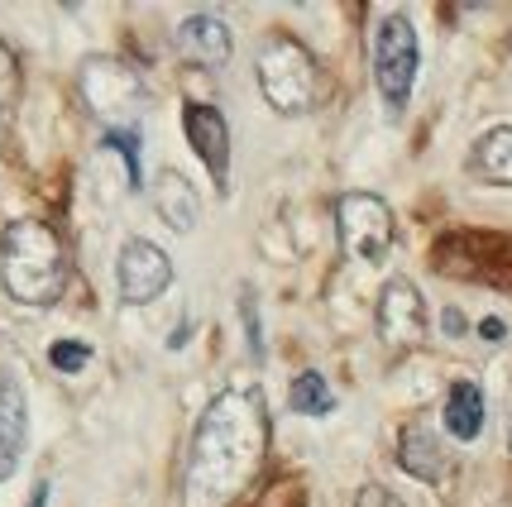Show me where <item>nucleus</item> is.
I'll return each instance as SVG.
<instances>
[{"label": "nucleus", "mask_w": 512, "mask_h": 507, "mask_svg": "<svg viewBox=\"0 0 512 507\" xmlns=\"http://www.w3.org/2000/svg\"><path fill=\"white\" fill-rule=\"evenodd\" d=\"M173 39H178V53L192 67H225L230 63V48H235L230 24H225L221 15H211V10L187 15V20L178 24V34H173Z\"/></svg>", "instance_id": "f8f14e48"}, {"label": "nucleus", "mask_w": 512, "mask_h": 507, "mask_svg": "<svg viewBox=\"0 0 512 507\" xmlns=\"http://www.w3.org/2000/svg\"><path fill=\"white\" fill-rule=\"evenodd\" d=\"M48 493H53V488H48V479H39V484H34V493H29V507H48Z\"/></svg>", "instance_id": "5701e85b"}, {"label": "nucleus", "mask_w": 512, "mask_h": 507, "mask_svg": "<svg viewBox=\"0 0 512 507\" xmlns=\"http://www.w3.org/2000/svg\"><path fill=\"white\" fill-rule=\"evenodd\" d=\"M115 287L125 307H149L173 287V259L154 240H125L115 259Z\"/></svg>", "instance_id": "6e6552de"}, {"label": "nucleus", "mask_w": 512, "mask_h": 507, "mask_svg": "<svg viewBox=\"0 0 512 507\" xmlns=\"http://www.w3.org/2000/svg\"><path fill=\"white\" fill-rule=\"evenodd\" d=\"M106 144L125 158V173H130V187H144V168H139V130H106Z\"/></svg>", "instance_id": "6ab92c4d"}, {"label": "nucleus", "mask_w": 512, "mask_h": 507, "mask_svg": "<svg viewBox=\"0 0 512 507\" xmlns=\"http://www.w3.org/2000/svg\"><path fill=\"white\" fill-rule=\"evenodd\" d=\"M469 177L489 187H512V125H493L469 149Z\"/></svg>", "instance_id": "4468645a"}, {"label": "nucleus", "mask_w": 512, "mask_h": 507, "mask_svg": "<svg viewBox=\"0 0 512 507\" xmlns=\"http://www.w3.org/2000/svg\"><path fill=\"white\" fill-rule=\"evenodd\" d=\"M484 417H489V407H484V388L479 383H450L446 393V431L455 441H479L484 436Z\"/></svg>", "instance_id": "2eb2a0df"}, {"label": "nucleus", "mask_w": 512, "mask_h": 507, "mask_svg": "<svg viewBox=\"0 0 512 507\" xmlns=\"http://www.w3.org/2000/svg\"><path fill=\"white\" fill-rule=\"evenodd\" d=\"M508 450H512V417H508Z\"/></svg>", "instance_id": "393cba45"}, {"label": "nucleus", "mask_w": 512, "mask_h": 507, "mask_svg": "<svg viewBox=\"0 0 512 507\" xmlns=\"http://www.w3.org/2000/svg\"><path fill=\"white\" fill-rule=\"evenodd\" d=\"M29 445V397H24L20 378L0 369V484L15 479Z\"/></svg>", "instance_id": "9b49d317"}, {"label": "nucleus", "mask_w": 512, "mask_h": 507, "mask_svg": "<svg viewBox=\"0 0 512 507\" xmlns=\"http://www.w3.org/2000/svg\"><path fill=\"white\" fill-rule=\"evenodd\" d=\"M417 67H422V44L417 29L402 10H383L374 24V87H379L388 115H402L417 87Z\"/></svg>", "instance_id": "39448f33"}, {"label": "nucleus", "mask_w": 512, "mask_h": 507, "mask_svg": "<svg viewBox=\"0 0 512 507\" xmlns=\"http://www.w3.org/2000/svg\"><path fill=\"white\" fill-rule=\"evenodd\" d=\"M503 331H508V326H503L498 316H489V321H479V335H484V340H493V345L503 340Z\"/></svg>", "instance_id": "4be33fe9"}, {"label": "nucleus", "mask_w": 512, "mask_h": 507, "mask_svg": "<svg viewBox=\"0 0 512 507\" xmlns=\"http://www.w3.org/2000/svg\"><path fill=\"white\" fill-rule=\"evenodd\" d=\"M374 326H379L383 350L393 354H412L426 340V302L422 287L412 283L407 273H393L379 287V307H374Z\"/></svg>", "instance_id": "0eeeda50"}, {"label": "nucleus", "mask_w": 512, "mask_h": 507, "mask_svg": "<svg viewBox=\"0 0 512 507\" xmlns=\"http://www.w3.org/2000/svg\"><path fill=\"white\" fill-rule=\"evenodd\" d=\"M268 441H273V421L254 383L216 393L197 417L187 445L182 507H230L240 493H249L254 479L264 474Z\"/></svg>", "instance_id": "f257e3e1"}, {"label": "nucleus", "mask_w": 512, "mask_h": 507, "mask_svg": "<svg viewBox=\"0 0 512 507\" xmlns=\"http://www.w3.org/2000/svg\"><path fill=\"white\" fill-rule=\"evenodd\" d=\"M240 321H245V345H249V359L264 364V321H259V297L254 287H240Z\"/></svg>", "instance_id": "f3484780"}, {"label": "nucleus", "mask_w": 512, "mask_h": 507, "mask_svg": "<svg viewBox=\"0 0 512 507\" xmlns=\"http://www.w3.org/2000/svg\"><path fill=\"white\" fill-rule=\"evenodd\" d=\"M398 469L417 484H441L450 469V450L431 421H407L398 431Z\"/></svg>", "instance_id": "9d476101"}, {"label": "nucleus", "mask_w": 512, "mask_h": 507, "mask_svg": "<svg viewBox=\"0 0 512 507\" xmlns=\"http://www.w3.org/2000/svg\"><path fill=\"white\" fill-rule=\"evenodd\" d=\"M355 507H407L398 498V493H393V488H383V484H364L355 493Z\"/></svg>", "instance_id": "412c9836"}, {"label": "nucleus", "mask_w": 512, "mask_h": 507, "mask_svg": "<svg viewBox=\"0 0 512 507\" xmlns=\"http://www.w3.org/2000/svg\"><path fill=\"white\" fill-rule=\"evenodd\" d=\"M446 331H450V335L465 331V316H460V311H446Z\"/></svg>", "instance_id": "b1692460"}, {"label": "nucleus", "mask_w": 512, "mask_h": 507, "mask_svg": "<svg viewBox=\"0 0 512 507\" xmlns=\"http://www.w3.org/2000/svg\"><path fill=\"white\" fill-rule=\"evenodd\" d=\"M20 87H24V72H20V53L0 39V115L10 111L20 101Z\"/></svg>", "instance_id": "a211bd4d"}, {"label": "nucleus", "mask_w": 512, "mask_h": 507, "mask_svg": "<svg viewBox=\"0 0 512 507\" xmlns=\"http://www.w3.org/2000/svg\"><path fill=\"white\" fill-rule=\"evenodd\" d=\"M0 283L20 307H53L67 287V249L44 221H10L0 230Z\"/></svg>", "instance_id": "f03ea898"}, {"label": "nucleus", "mask_w": 512, "mask_h": 507, "mask_svg": "<svg viewBox=\"0 0 512 507\" xmlns=\"http://www.w3.org/2000/svg\"><path fill=\"white\" fill-rule=\"evenodd\" d=\"M393 206L374 192H345L335 201V235H340V249L345 259L355 264H383L388 249H393Z\"/></svg>", "instance_id": "423d86ee"}, {"label": "nucleus", "mask_w": 512, "mask_h": 507, "mask_svg": "<svg viewBox=\"0 0 512 507\" xmlns=\"http://www.w3.org/2000/svg\"><path fill=\"white\" fill-rule=\"evenodd\" d=\"M154 211L163 216L168 230H178V235H192L201 221V197L197 187L178 173V168H163L154 182Z\"/></svg>", "instance_id": "ddd939ff"}, {"label": "nucleus", "mask_w": 512, "mask_h": 507, "mask_svg": "<svg viewBox=\"0 0 512 507\" xmlns=\"http://www.w3.org/2000/svg\"><path fill=\"white\" fill-rule=\"evenodd\" d=\"M77 91L87 101V115L101 120L106 130H139V120L149 111V82L125 58H111V53H96L82 63Z\"/></svg>", "instance_id": "20e7f679"}, {"label": "nucleus", "mask_w": 512, "mask_h": 507, "mask_svg": "<svg viewBox=\"0 0 512 507\" xmlns=\"http://www.w3.org/2000/svg\"><path fill=\"white\" fill-rule=\"evenodd\" d=\"M182 130H187V144L201 158V168L216 182V192L225 197L230 192V125H225V115L216 106H206V101H187L182 106Z\"/></svg>", "instance_id": "1a4fd4ad"}, {"label": "nucleus", "mask_w": 512, "mask_h": 507, "mask_svg": "<svg viewBox=\"0 0 512 507\" xmlns=\"http://www.w3.org/2000/svg\"><path fill=\"white\" fill-rule=\"evenodd\" d=\"M87 359H91L87 340H58V345L48 350V364H53L58 374H77V369H87Z\"/></svg>", "instance_id": "aec40b11"}, {"label": "nucleus", "mask_w": 512, "mask_h": 507, "mask_svg": "<svg viewBox=\"0 0 512 507\" xmlns=\"http://www.w3.org/2000/svg\"><path fill=\"white\" fill-rule=\"evenodd\" d=\"M288 407L297 417H331L335 412V388L321 374H297L288 388Z\"/></svg>", "instance_id": "dca6fc26"}, {"label": "nucleus", "mask_w": 512, "mask_h": 507, "mask_svg": "<svg viewBox=\"0 0 512 507\" xmlns=\"http://www.w3.org/2000/svg\"><path fill=\"white\" fill-rule=\"evenodd\" d=\"M254 72H259L264 101L278 115H307L316 106V96H321V67H316V53L302 44V39H292V34H273V39H264Z\"/></svg>", "instance_id": "7ed1b4c3"}]
</instances>
